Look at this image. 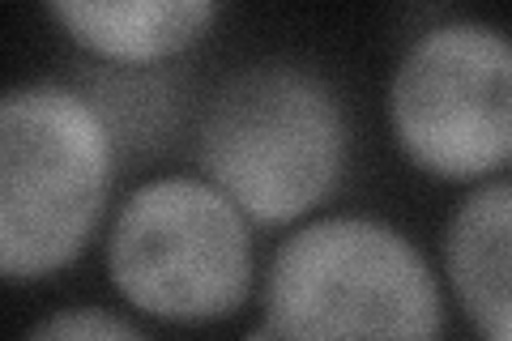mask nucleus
<instances>
[{"mask_svg": "<svg viewBox=\"0 0 512 341\" xmlns=\"http://www.w3.org/2000/svg\"><path fill=\"white\" fill-rule=\"evenodd\" d=\"M248 341H274V333H269V329H265V324H261V329H256V333H252Z\"/></svg>", "mask_w": 512, "mask_h": 341, "instance_id": "1a4fd4ad", "label": "nucleus"}, {"mask_svg": "<svg viewBox=\"0 0 512 341\" xmlns=\"http://www.w3.org/2000/svg\"><path fill=\"white\" fill-rule=\"evenodd\" d=\"M116 145L82 94H0V278L35 282L77 261L103 218Z\"/></svg>", "mask_w": 512, "mask_h": 341, "instance_id": "f03ea898", "label": "nucleus"}, {"mask_svg": "<svg viewBox=\"0 0 512 341\" xmlns=\"http://www.w3.org/2000/svg\"><path fill=\"white\" fill-rule=\"evenodd\" d=\"M120 295L163 320H222L248 299L252 235L205 180H154L120 209L107 243Z\"/></svg>", "mask_w": 512, "mask_h": 341, "instance_id": "20e7f679", "label": "nucleus"}, {"mask_svg": "<svg viewBox=\"0 0 512 341\" xmlns=\"http://www.w3.org/2000/svg\"><path fill=\"white\" fill-rule=\"evenodd\" d=\"M440 286L414 243L372 218H325L274 252V341H440Z\"/></svg>", "mask_w": 512, "mask_h": 341, "instance_id": "f257e3e1", "label": "nucleus"}, {"mask_svg": "<svg viewBox=\"0 0 512 341\" xmlns=\"http://www.w3.org/2000/svg\"><path fill=\"white\" fill-rule=\"evenodd\" d=\"M26 341H146V337L111 312L77 307V312H60L52 320H43Z\"/></svg>", "mask_w": 512, "mask_h": 341, "instance_id": "6e6552de", "label": "nucleus"}, {"mask_svg": "<svg viewBox=\"0 0 512 341\" xmlns=\"http://www.w3.org/2000/svg\"><path fill=\"white\" fill-rule=\"evenodd\" d=\"M508 243H512V188L495 180L478 188L448 226L444 261L461 307L487 341H512L508 295Z\"/></svg>", "mask_w": 512, "mask_h": 341, "instance_id": "423d86ee", "label": "nucleus"}, {"mask_svg": "<svg viewBox=\"0 0 512 341\" xmlns=\"http://www.w3.org/2000/svg\"><path fill=\"white\" fill-rule=\"evenodd\" d=\"M52 18L103 60L150 64L197 43L218 5L210 0H56Z\"/></svg>", "mask_w": 512, "mask_h": 341, "instance_id": "0eeeda50", "label": "nucleus"}, {"mask_svg": "<svg viewBox=\"0 0 512 341\" xmlns=\"http://www.w3.org/2000/svg\"><path fill=\"white\" fill-rule=\"evenodd\" d=\"M346 162V120L320 77L265 64L214 94L201 167L244 218L295 222L333 192Z\"/></svg>", "mask_w": 512, "mask_h": 341, "instance_id": "7ed1b4c3", "label": "nucleus"}, {"mask_svg": "<svg viewBox=\"0 0 512 341\" xmlns=\"http://www.w3.org/2000/svg\"><path fill=\"white\" fill-rule=\"evenodd\" d=\"M393 133L427 175L466 184L512 154V47L495 26L448 22L427 30L397 64Z\"/></svg>", "mask_w": 512, "mask_h": 341, "instance_id": "39448f33", "label": "nucleus"}]
</instances>
